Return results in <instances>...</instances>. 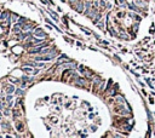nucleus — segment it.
I'll list each match as a JSON object with an SVG mask.
<instances>
[{
	"label": "nucleus",
	"instance_id": "nucleus-1",
	"mask_svg": "<svg viewBox=\"0 0 155 138\" xmlns=\"http://www.w3.org/2000/svg\"><path fill=\"white\" fill-rule=\"evenodd\" d=\"M36 38H44L46 34H45V32L42 30V29H40V28H38L36 30H35V34H34Z\"/></svg>",
	"mask_w": 155,
	"mask_h": 138
},
{
	"label": "nucleus",
	"instance_id": "nucleus-8",
	"mask_svg": "<svg viewBox=\"0 0 155 138\" xmlns=\"http://www.w3.org/2000/svg\"><path fill=\"white\" fill-rule=\"evenodd\" d=\"M80 28H81V30H83V32H85L86 34H89V35L91 34V32H90L89 29H85V28H84V27H81V26H80Z\"/></svg>",
	"mask_w": 155,
	"mask_h": 138
},
{
	"label": "nucleus",
	"instance_id": "nucleus-4",
	"mask_svg": "<svg viewBox=\"0 0 155 138\" xmlns=\"http://www.w3.org/2000/svg\"><path fill=\"white\" fill-rule=\"evenodd\" d=\"M16 128H17L20 132H22V131H23V125H22V122H18V124L16 125Z\"/></svg>",
	"mask_w": 155,
	"mask_h": 138
},
{
	"label": "nucleus",
	"instance_id": "nucleus-2",
	"mask_svg": "<svg viewBox=\"0 0 155 138\" xmlns=\"http://www.w3.org/2000/svg\"><path fill=\"white\" fill-rule=\"evenodd\" d=\"M41 47V46H40ZM38 47V48H33V50H29V53H40L41 52V48Z\"/></svg>",
	"mask_w": 155,
	"mask_h": 138
},
{
	"label": "nucleus",
	"instance_id": "nucleus-3",
	"mask_svg": "<svg viewBox=\"0 0 155 138\" xmlns=\"http://www.w3.org/2000/svg\"><path fill=\"white\" fill-rule=\"evenodd\" d=\"M75 10L78 11V12H83V4L81 3H79L76 5V7H75Z\"/></svg>",
	"mask_w": 155,
	"mask_h": 138
},
{
	"label": "nucleus",
	"instance_id": "nucleus-7",
	"mask_svg": "<svg viewBox=\"0 0 155 138\" xmlns=\"http://www.w3.org/2000/svg\"><path fill=\"white\" fill-rule=\"evenodd\" d=\"M76 83H79L80 85H84V84H85V80H84V79H81V78H78Z\"/></svg>",
	"mask_w": 155,
	"mask_h": 138
},
{
	"label": "nucleus",
	"instance_id": "nucleus-13",
	"mask_svg": "<svg viewBox=\"0 0 155 138\" xmlns=\"http://www.w3.org/2000/svg\"><path fill=\"white\" fill-rule=\"evenodd\" d=\"M119 1H120V3H121V4H122V3H124V0H119Z\"/></svg>",
	"mask_w": 155,
	"mask_h": 138
},
{
	"label": "nucleus",
	"instance_id": "nucleus-9",
	"mask_svg": "<svg viewBox=\"0 0 155 138\" xmlns=\"http://www.w3.org/2000/svg\"><path fill=\"white\" fill-rule=\"evenodd\" d=\"M6 15H7V12H4V14H3V15H1V16H0V20H5V18H6V17H7V16H6Z\"/></svg>",
	"mask_w": 155,
	"mask_h": 138
},
{
	"label": "nucleus",
	"instance_id": "nucleus-10",
	"mask_svg": "<svg viewBox=\"0 0 155 138\" xmlns=\"http://www.w3.org/2000/svg\"><path fill=\"white\" fill-rule=\"evenodd\" d=\"M16 92H17V95H23V90H16Z\"/></svg>",
	"mask_w": 155,
	"mask_h": 138
},
{
	"label": "nucleus",
	"instance_id": "nucleus-5",
	"mask_svg": "<svg viewBox=\"0 0 155 138\" xmlns=\"http://www.w3.org/2000/svg\"><path fill=\"white\" fill-rule=\"evenodd\" d=\"M22 70H24L26 73H32V72H33V69H32V68H28V67H23V68H22Z\"/></svg>",
	"mask_w": 155,
	"mask_h": 138
},
{
	"label": "nucleus",
	"instance_id": "nucleus-6",
	"mask_svg": "<svg viewBox=\"0 0 155 138\" xmlns=\"http://www.w3.org/2000/svg\"><path fill=\"white\" fill-rule=\"evenodd\" d=\"M14 91H15V87H14V86H12V85H11V86H9V87H7V93H9V95H10V93H12V92H14Z\"/></svg>",
	"mask_w": 155,
	"mask_h": 138
},
{
	"label": "nucleus",
	"instance_id": "nucleus-12",
	"mask_svg": "<svg viewBox=\"0 0 155 138\" xmlns=\"http://www.w3.org/2000/svg\"><path fill=\"white\" fill-rule=\"evenodd\" d=\"M0 110H3V104L0 103Z\"/></svg>",
	"mask_w": 155,
	"mask_h": 138
},
{
	"label": "nucleus",
	"instance_id": "nucleus-11",
	"mask_svg": "<svg viewBox=\"0 0 155 138\" xmlns=\"http://www.w3.org/2000/svg\"><path fill=\"white\" fill-rule=\"evenodd\" d=\"M104 5H106V3H104V1H101V6L104 7Z\"/></svg>",
	"mask_w": 155,
	"mask_h": 138
}]
</instances>
